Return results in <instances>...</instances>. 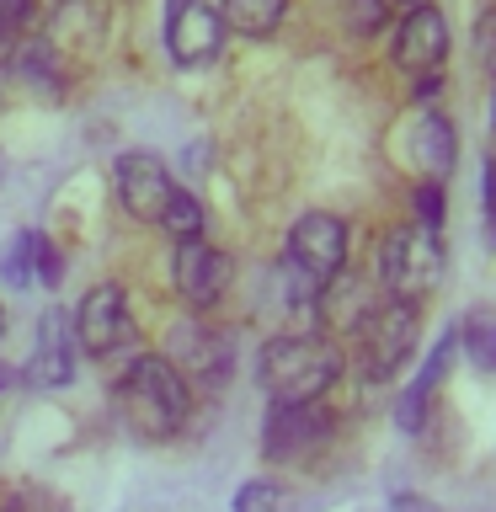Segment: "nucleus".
<instances>
[{
	"label": "nucleus",
	"instance_id": "obj_21",
	"mask_svg": "<svg viewBox=\"0 0 496 512\" xmlns=\"http://www.w3.org/2000/svg\"><path fill=\"white\" fill-rule=\"evenodd\" d=\"M443 214H448V203H443V182H416L411 187V224H422V230H443Z\"/></svg>",
	"mask_w": 496,
	"mask_h": 512
},
{
	"label": "nucleus",
	"instance_id": "obj_1",
	"mask_svg": "<svg viewBox=\"0 0 496 512\" xmlns=\"http://www.w3.org/2000/svg\"><path fill=\"white\" fill-rule=\"evenodd\" d=\"M342 347L320 331H278L272 342H262L256 358V379L272 400H326L342 384Z\"/></svg>",
	"mask_w": 496,
	"mask_h": 512
},
{
	"label": "nucleus",
	"instance_id": "obj_3",
	"mask_svg": "<svg viewBox=\"0 0 496 512\" xmlns=\"http://www.w3.org/2000/svg\"><path fill=\"white\" fill-rule=\"evenodd\" d=\"M352 342H358V374L363 384H384L395 379L406 358L416 352V331H422V310H416V299H379L368 304V310L352 320Z\"/></svg>",
	"mask_w": 496,
	"mask_h": 512
},
{
	"label": "nucleus",
	"instance_id": "obj_15",
	"mask_svg": "<svg viewBox=\"0 0 496 512\" xmlns=\"http://www.w3.org/2000/svg\"><path fill=\"white\" fill-rule=\"evenodd\" d=\"M11 75L22 80L27 91H38L43 102H59L64 96V64H59V48L48 38H22L11 48Z\"/></svg>",
	"mask_w": 496,
	"mask_h": 512
},
{
	"label": "nucleus",
	"instance_id": "obj_6",
	"mask_svg": "<svg viewBox=\"0 0 496 512\" xmlns=\"http://www.w3.org/2000/svg\"><path fill=\"white\" fill-rule=\"evenodd\" d=\"M331 443V411L320 400H272L262 427V454L272 464H304Z\"/></svg>",
	"mask_w": 496,
	"mask_h": 512
},
{
	"label": "nucleus",
	"instance_id": "obj_25",
	"mask_svg": "<svg viewBox=\"0 0 496 512\" xmlns=\"http://www.w3.org/2000/svg\"><path fill=\"white\" fill-rule=\"evenodd\" d=\"M411 91H416V102H422V107H432V102H438V91H443V75L438 70H432V75H411Z\"/></svg>",
	"mask_w": 496,
	"mask_h": 512
},
{
	"label": "nucleus",
	"instance_id": "obj_23",
	"mask_svg": "<svg viewBox=\"0 0 496 512\" xmlns=\"http://www.w3.org/2000/svg\"><path fill=\"white\" fill-rule=\"evenodd\" d=\"M235 512H283V491L272 480H246L235 491Z\"/></svg>",
	"mask_w": 496,
	"mask_h": 512
},
{
	"label": "nucleus",
	"instance_id": "obj_12",
	"mask_svg": "<svg viewBox=\"0 0 496 512\" xmlns=\"http://www.w3.org/2000/svg\"><path fill=\"white\" fill-rule=\"evenodd\" d=\"M112 182H118V203L139 224H155L160 208H166V198H171V187H176L166 160L150 155V150H128V155L112 160Z\"/></svg>",
	"mask_w": 496,
	"mask_h": 512
},
{
	"label": "nucleus",
	"instance_id": "obj_11",
	"mask_svg": "<svg viewBox=\"0 0 496 512\" xmlns=\"http://www.w3.org/2000/svg\"><path fill=\"white\" fill-rule=\"evenodd\" d=\"M390 59H395V70L400 75H432V70H443V59H448V22H443V11L438 6H406V16H400V27H395V43H390Z\"/></svg>",
	"mask_w": 496,
	"mask_h": 512
},
{
	"label": "nucleus",
	"instance_id": "obj_26",
	"mask_svg": "<svg viewBox=\"0 0 496 512\" xmlns=\"http://www.w3.org/2000/svg\"><path fill=\"white\" fill-rule=\"evenodd\" d=\"M6 384H11V368H0V395H6Z\"/></svg>",
	"mask_w": 496,
	"mask_h": 512
},
{
	"label": "nucleus",
	"instance_id": "obj_7",
	"mask_svg": "<svg viewBox=\"0 0 496 512\" xmlns=\"http://www.w3.org/2000/svg\"><path fill=\"white\" fill-rule=\"evenodd\" d=\"M288 267L299 272L304 283L326 288L336 272H347V224L326 214V208H310V214L294 219V230H288Z\"/></svg>",
	"mask_w": 496,
	"mask_h": 512
},
{
	"label": "nucleus",
	"instance_id": "obj_27",
	"mask_svg": "<svg viewBox=\"0 0 496 512\" xmlns=\"http://www.w3.org/2000/svg\"><path fill=\"white\" fill-rule=\"evenodd\" d=\"M390 6H422V0H390Z\"/></svg>",
	"mask_w": 496,
	"mask_h": 512
},
{
	"label": "nucleus",
	"instance_id": "obj_14",
	"mask_svg": "<svg viewBox=\"0 0 496 512\" xmlns=\"http://www.w3.org/2000/svg\"><path fill=\"white\" fill-rule=\"evenodd\" d=\"M406 155H411V166L422 171L427 182H448V176H454V160H459L454 123H448L438 107L411 112V123H406Z\"/></svg>",
	"mask_w": 496,
	"mask_h": 512
},
{
	"label": "nucleus",
	"instance_id": "obj_28",
	"mask_svg": "<svg viewBox=\"0 0 496 512\" xmlns=\"http://www.w3.org/2000/svg\"><path fill=\"white\" fill-rule=\"evenodd\" d=\"M0 336H6V310H0Z\"/></svg>",
	"mask_w": 496,
	"mask_h": 512
},
{
	"label": "nucleus",
	"instance_id": "obj_18",
	"mask_svg": "<svg viewBox=\"0 0 496 512\" xmlns=\"http://www.w3.org/2000/svg\"><path fill=\"white\" fill-rule=\"evenodd\" d=\"M459 347L470 352V363L480 368V374H491V363H496V326H491V310H470V315H464Z\"/></svg>",
	"mask_w": 496,
	"mask_h": 512
},
{
	"label": "nucleus",
	"instance_id": "obj_20",
	"mask_svg": "<svg viewBox=\"0 0 496 512\" xmlns=\"http://www.w3.org/2000/svg\"><path fill=\"white\" fill-rule=\"evenodd\" d=\"M38 22V0H0V54H11L16 43Z\"/></svg>",
	"mask_w": 496,
	"mask_h": 512
},
{
	"label": "nucleus",
	"instance_id": "obj_8",
	"mask_svg": "<svg viewBox=\"0 0 496 512\" xmlns=\"http://www.w3.org/2000/svg\"><path fill=\"white\" fill-rule=\"evenodd\" d=\"M230 278H235V262L214 246V240H203V235L176 240L171 283H176V299H182L192 315L214 310V304H219L224 294H230Z\"/></svg>",
	"mask_w": 496,
	"mask_h": 512
},
{
	"label": "nucleus",
	"instance_id": "obj_17",
	"mask_svg": "<svg viewBox=\"0 0 496 512\" xmlns=\"http://www.w3.org/2000/svg\"><path fill=\"white\" fill-rule=\"evenodd\" d=\"M160 230H166L171 240H187V235H203V198L198 192H187V187H171V198H166V208H160Z\"/></svg>",
	"mask_w": 496,
	"mask_h": 512
},
{
	"label": "nucleus",
	"instance_id": "obj_2",
	"mask_svg": "<svg viewBox=\"0 0 496 512\" xmlns=\"http://www.w3.org/2000/svg\"><path fill=\"white\" fill-rule=\"evenodd\" d=\"M112 400H118L123 422L134 432H144V438H171L192 411V384L166 363V352H139L118 374Z\"/></svg>",
	"mask_w": 496,
	"mask_h": 512
},
{
	"label": "nucleus",
	"instance_id": "obj_4",
	"mask_svg": "<svg viewBox=\"0 0 496 512\" xmlns=\"http://www.w3.org/2000/svg\"><path fill=\"white\" fill-rule=\"evenodd\" d=\"M443 240L438 230H422V224H395L390 235H384V246H379V278L384 288H390L395 299H427V294H438V283H443Z\"/></svg>",
	"mask_w": 496,
	"mask_h": 512
},
{
	"label": "nucleus",
	"instance_id": "obj_9",
	"mask_svg": "<svg viewBox=\"0 0 496 512\" xmlns=\"http://www.w3.org/2000/svg\"><path fill=\"white\" fill-rule=\"evenodd\" d=\"M75 342L91 352V358H118L139 342V326L128 315V294L118 283H96L75 310Z\"/></svg>",
	"mask_w": 496,
	"mask_h": 512
},
{
	"label": "nucleus",
	"instance_id": "obj_19",
	"mask_svg": "<svg viewBox=\"0 0 496 512\" xmlns=\"http://www.w3.org/2000/svg\"><path fill=\"white\" fill-rule=\"evenodd\" d=\"M336 16H342L347 38H374V32H384V22H390V0H331Z\"/></svg>",
	"mask_w": 496,
	"mask_h": 512
},
{
	"label": "nucleus",
	"instance_id": "obj_10",
	"mask_svg": "<svg viewBox=\"0 0 496 512\" xmlns=\"http://www.w3.org/2000/svg\"><path fill=\"white\" fill-rule=\"evenodd\" d=\"M224 22L214 0H166V54L182 70H208L224 54Z\"/></svg>",
	"mask_w": 496,
	"mask_h": 512
},
{
	"label": "nucleus",
	"instance_id": "obj_22",
	"mask_svg": "<svg viewBox=\"0 0 496 512\" xmlns=\"http://www.w3.org/2000/svg\"><path fill=\"white\" fill-rule=\"evenodd\" d=\"M32 278H38L43 288H59L64 283V256H59V246L43 230H32Z\"/></svg>",
	"mask_w": 496,
	"mask_h": 512
},
{
	"label": "nucleus",
	"instance_id": "obj_5",
	"mask_svg": "<svg viewBox=\"0 0 496 512\" xmlns=\"http://www.w3.org/2000/svg\"><path fill=\"white\" fill-rule=\"evenodd\" d=\"M166 363L198 390H224L235 374V342L224 331H214L208 320L187 315L166 331Z\"/></svg>",
	"mask_w": 496,
	"mask_h": 512
},
{
	"label": "nucleus",
	"instance_id": "obj_16",
	"mask_svg": "<svg viewBox=\"0 0 496 512\" xmlns=\"http://www.w3.org/2000/svg\"><path fill=\"white\" fill-rule=\"evenodd\" d=\"M224 32H240V38H272L278 22L288 16V0H214Z\"/></svg>",
	"mask_w": 496,
	"mask_h": 512
},
{
	"label": "nucleus",
	"instance_id": "obj_24",
	"mask_svg": "<svg viewBox=\"0 0 496 512\" xmlns=\"http://www.w3.org/2000/svg\"><path fill=\"white\" fill-rule=\"evenodd\" d=\"M6 283L27 288L32 283V230H22L11 240V256H6Z\"/></svg>",
	"mask_w": 496,
	"mask_h": 512
},
{
	"label": "nucleus",
	"instance_id": "obj_13",
	"mask_svg": "<svg viewBox=\"0 0 496 512\" xmlns=\"http://www.w3.org/2000/svg\"><path fill=\"white\" fill-rule=\"evenodd\" d=\"M22 379L32 390H64L75 379V336H70V315L59 304L43 310V320H38V347H32Z\"/></svg>",
	"mask_w": 496,
	"mask_h": 512
}]
</instances>
